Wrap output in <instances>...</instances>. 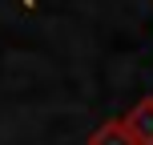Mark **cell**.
I'll use <instances>...</instances> for the list:
<instances>
[{
    "label": "cell",
    "instance_id": "obj_1",
    "mask_svg": "<svg viewBox=\"0 0 153 145\" xmlns=\"http://www.w3.org/2000/svg\"><path fill=\"white\" fill-rule=\"evenodd\" d=\"M24 4H32V0H24Z\"/></svg>",
    "mask_w": 153,
    "mask_h": 145
}]
</instances>
